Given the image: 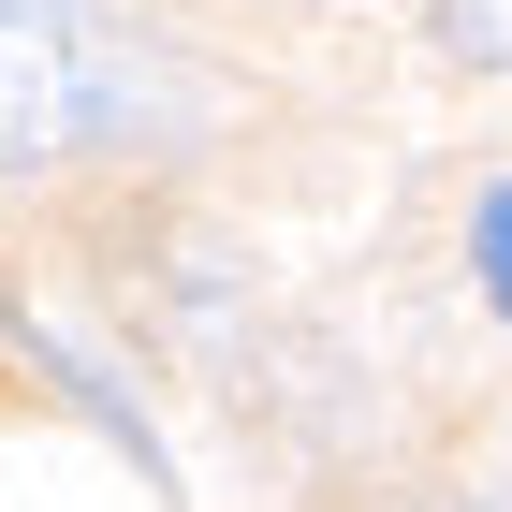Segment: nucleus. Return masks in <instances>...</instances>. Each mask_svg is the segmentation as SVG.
Returning a JSON list of instances; mask_svg holds the SVG:
<instances>
[{
    "label": "nucleus",
    "mask_w": 512,
    "mask_h": 512,
    "mask_svg": "<svg viewBox=\"0 0 512 512\" xmlns=\"http://www.w3.org/2000/svg\"><path fill=\"white\" fill-rule=\"evenodd\" d=\"M439 44L469 74H512V0H439Z\"/></svg>",
    "instance_id": "2"
},
{
    "label": "nucleus",
    "mask_w": 512,
    "mask_h": 512,
    "mask_svg": "<svg viewBox=\"0 0 512 512\" xmlns=\"http://www.w3.org/2000/svg\"><path fill=\"white\" fill-rule=\"evenodd\" d=\"M469 249H483V293L512 308V191H483V205H469Z\"/></svg>",
    "instance_id": "3"
},
{
    "label": "nucleus",
    "mask_w": 512,
    "mask_h": 512,
    "mask_svg": "<svg viewBox=\"0 0 512 512\" xmlns=\"http://www.w3.org/2000/svg\"><path fill=\"white\" fill-rule=\"evenodd\" d=\"M410 512H439V498H410Z\"/></svg>",
    "instance_id": "4"
},
{
    "label": "nucleus",
    "mask_w": 512,
    "mask_h": 512,
    "mask_svg": "<svg viewBox=\"0 0 512 512\" xmlns=\"http://www.w3.org/2000/svg\"><path fill=\"white\" fill-rule=\"evenodd\" d=\"M147 118H191L147 74V44L88 0H0V176H44L74 147H132Z\"/></svg>",
    "instance_id": "1"
}]
</instances>
